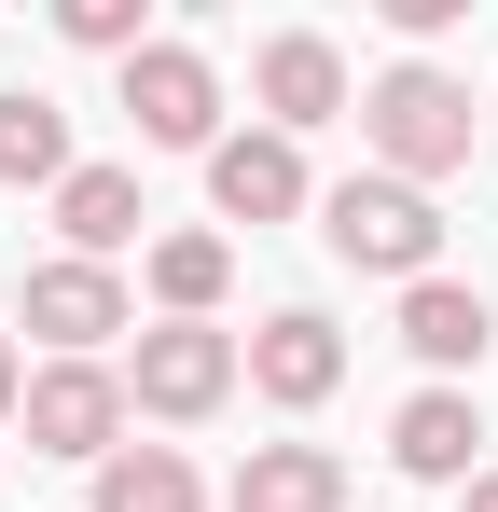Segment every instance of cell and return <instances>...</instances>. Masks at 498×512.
Wrapping results in <instances>:
<instances>
[{
  "label": "cell",
  "instance_id": "obj_6",
  "mask_svg": "<svg viewBox=\"0 0 498 512\" xmlns=\"http://www.w3.org/2000/svg\"><path fill=\"white\" fill-rule=\"evenodd\" d=\"M249 388H263V402H291V416L332 402V388H346V333H332L319 305H277V319L249 333Z\"/></svg>",
  "mask_w": 498,
  "mask_h": 512
},
{
  "label": "cell",
  "instance_id": "obj_11",
  "mask_svg": "<svg viewBox=\"0 0 498 512\" xmlns=\"http://www.w3.org/2000/svg\"><path fill=\"white\" fill-rule=\"evenodd\" d=\"M236 512H346V457L332 443H249Z\"/></svg>",
  "mask_w": 498,
  "mask_h": 512
},
{
  "label": "cell",
  "instance_id": "obj_2",
  "mask_svg": "<svg viewBox=\"0 0 498 512\" xmlns=\"http://www.w3.org/2000/svg\"><path fill=\"white\" fill-rule=\"evenodd\" d=\"M319 236H332V263H360V277H429V263H443V208H429V194H415V180H332L319 194Z\"/></svg>",
  "mask_w": 498,
  "mask_h": 512
},
{
  "label": "cell",
  "instance_id": "obj_9",
  "mask_svg": "<svg viewBox=\"0 0 498 512\" xmlns=\"http://www.w3.org/2000/svg\"><path fill=\"white\" fill-rule=\"evenodd\" d=\"M208 194H222V222H291V208H305V153H291L277 125L208 139Z\"/></svg>",
  "mask_w": 498,
  "mask_h": 512
},
{
  "label": "cell",
  "instance_id": "obj_18",
  "mask_svg": "<svg viewBox=\"0 0 498 512\" xmlns=\"http://www.w3.org/2000/svg\"><path fill=\"white\" fill-rule=\"evenodd\" d=\"M14 402H28V360H14V346H0V416H14Z\"/></svg>",
  "mask_w": 498,
  "mask_h": 512
},
{
  "label": "cell",
  "instance_id": "obj_7",
  "mask_svg": "<svg viewBox=\"0 0 498 512\" xmlns=\"http://www.w3.org/2000/svg\"><path fill=\"white\" fill-rule=\"evenodd\" d=\"M28 333L56 346V360H97V346L125 333V277L111 263H42L28 277Z\"/></svg>",
  "mask_w": 498,
  "mask_h": 512
},
{
  "label": "cell",
  "instance_id": "obj_4",
  "mask_svg": "<svg viewBox=\"0 0 498 512\" xmlns=\"http://www.w3.org/2000/svg\"><path fill=\"white\" fill-rule=\"evenodd\" d=\"M14 416H28L42 457H111V443H125V374H111V360H42Z\"/></svg>",
  "mask_w": 498,
  "mask_h": 512
},
{
  "label": "cell",
  "instance_id": "obj_14",
  "mask_svg": "<svg viewBox=\"0 0 498 512\" xmlns=\"http://www.w3.org/2000/svg\"><path fill=\"white\" fill-rule=\"evenodd\" d=\"M97 512H208V499H194V457L180 443H111L97 457Z\"/></svg>",
  "mask_w": 498,
  "mask_h": 512
},
{
  "label": "cell",
  "instance_id": "obj_8",
  "mask_svg": "<svg viewBox=\"0 0 498 512\" xmlns=\"http://www.w3.org/2000/svg\"><path fill=\"white\" fill-rule=\"evenodd\" d=\"M249 84H263V125H277V139H305V125H332V111H346V56H332L319 28H277Z\"/></svg>",
  "mask_w": 498,
  "mask_h": 512
},
{
  "label": "cell",
  "instance_id": "obj_19",
  "mask_svg": "<svg viewBox=\"0 0 498 512\" xmlns=\"http://www.w3.org/2000/svg\"><path fill=\"white\" fill-rule=\"evenodd\" d=\"M471 512H498V471H471Z\"/></svg>",
  "mask_w": 498,
  "mask_h": 512
},
{
  "label": "cell",
  "instance_id": "obj_3",
  "mask_svg": "<svg viewBox=\"0 0 498 512\" xmlns=\"http://www.w3.org/2000/svg\"><path fill=\"white\" fill-rule=\"evenodd\" d=\"M236 374H249L236 333H208V319H153V333H139V360H125V402H139V416H208Z\"/></svg>",
  "mask_w": 498,
  "mask_h": 512
},
{
  "label": "cell",
  "instance_id": "obj_13",
  "mask_svg": "<svg viewBox=\"0 0 498 512\" xmlns=\"http://www.w3.org/2000/svg\"><path fill=\"white\" fill-rule=\"evenodd\" d=\"M485 333H498L485 291H457V277H415V291H402V346H415V360L457 374V360H485Z\"/></svg>",
  "mask_w": 498,
  "mask_h": 512
},
{
  "label": "cell",
  "instance_id": "obj_12",
  "mask_svg": "<svg viewBox=\"0 0 498 512\" xmlns=\"http://www.w3.org/2000/svg\"><path fill=\"white\" fill-rule=\"evenodd\" d=\"M471 443H485V416H471L457 388H429V402H402V429H388V457H402L415 485H471Z\"/></svg>",
  "mask_w": 498,
  "mask_h": 512
},
{
  "label": "cell",
  "instance_id": "obj_15",
  "mask_svg": "<svg viewBox=\"0 0 498 512\" xmlns=\"http://www.w3.org/2000/svg\"><path fill=\"white\" fill-rule=\"evenodd\" d=\"M0 180H70V111L56 97H0Z\"/></svg>",
  "mask_w": 498,
  "mask_h": 512
},
{
  "label": "cell",
  "instance_id": "obj_16",
  "mask_svg": "<svg viewBox=\"0 0 498 512\" xmlns=\"http://www.w3.org/2000/svg\"><path fill=\"white\" fill-rule=\"evenodd\" d=\"M222 277H236V250H222V236H153V291H166V319H208V305H222Z\"/></svg>",
  "mask_w": 498,
  "mask_h": 512
},
{
  "label": "cell",
  "instance_id": "obj_5",
  "mask_svg": "<svg viewBox=\"0 0 498 512\" xmlns=\"http://www.w3.org/2000/svg\"><path fill=\"white\" fill-rule=\"evenodd\" d=\"M125 111H139V139H153V153H208L222 84H208V56H194V42H139V56H125Z\"/></svg>",
  "mask_w": 498,
  "mask_h": 512
},
{
  "label": "cell",
  "instance_id": "obj_17",
  "mask_svg": "<svg viewBox=\"0 0 498 512\" xmlns=\"http://www.w3.org/2000/svg\"><path fill=\"white\" fill-rule=\"evenodd\" d=\"M56 28H70L83 56H139V0H70Z\"/></svg>",
  "mask_w": 498,
  "mask_h": 512
},
{
  "label": "cell",
  "instance_id": "obj_10",
  "mask_svg": "<svg viewBox=\"0 0 498 512\" xmlns=\"http://www.w3.org/2000/svg\"><path fill=\"white\" fill-rule=\"evenodd\" d=\"M139 167H70L56 180V236H70V263H111V250H139Z\"/></svg>",
  "mask_w": 498,
  "mask_h": 512
},
{
  "label": "cell",
  "instance_id": "obj_1",
  "mask_svg": "<svg viewBox=\"0 0 498 512\" xmlns=\"http://www.w3.org/2000/svg\"><path fill=\"white\" fill-rule=\"evenodd\" d=\"M346 111H360L374 167H388V180H415V194L471 167V84H457V70H429V56H402L388 84H360Z\"/></svg>",
  "mask_w": 498,
  "mask_h": 512
}]
</instances>
